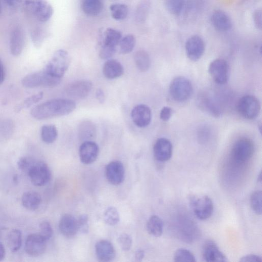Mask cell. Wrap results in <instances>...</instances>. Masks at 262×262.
<instances>
[{
    "label": "cell",
    "instance_id": "cell-1",
    "mask_svg": "<svg viewBox=\"0 0 262 262\" xmlns=\"http://www.w3.org/2000/svg\"><path fill=\"white\" fill-rule=\"evenodd\" d=\"M76 108L75 103L70 99H55L44 102L34 107L31 116L37 120H43L68 115Z\"/></svg>",
    "mask_w": 262,
    "mask_h": 262
},
{
    "label": "cell",
    "instance_id": "cell-2",
    "mask_svg": "<svg viewBox=\"0 0 262 262\" xmlns=\"http://www.w3.org/2000/svg\"><path fill=\"white\" fill-rule=\"evenodd\" d=\"M25 172L27 173L31 183L36 186L45 185L51 178V172L47 164L31 157Z\"/></svg>",
    "mask_w": 262,
    "mask_h": 262
},
{
    "label": "cell",
    "instance_id": "cell-3",
    "mask_svg": "<svg viewBox=\"0 0 262 262\" xmlns=\"http://www.w3.org/2000/svg\"><path fill=\"white\" fill-rule=\"evenodd\" d=\"M254 145L250 139L243 137L234 143L231 151V158L233 162L242 165L249 161L253 155Z\"/></svg>",
    "mask_w": 262,
    "mask_h": 262
},
{
    "label": "cell",
    "instance_id": "cell-4",
    "mask_svg": "<svg viewBox=\"0 0 262 262\" xmlns=\"http://www.w3.org/2000/svg\"><path fill=\"white\" fill-rule=\"evenodd\" d=\"M25 11L41 23L48 21L53 13L52 6L46 0H24Z\"/></svg>",
    "mask_w": 262,
    "mask_h": 262
},
{
    "label": "cell",
    "instance_id": "cell-5",
    "mask_svg": "<svg viewBox=\"0 0 262 262\" xmlns=\"http://www.w3.org/2000/svg\"><path fill=\"white\" fill-rule=\"evenodd\" d=\"M71 59L64 50L56 51L46 64L44 70L53 76L61 78L68 70Z\"/></svg>",
    "mask_w": 262,
    "mask_h": 262
},
{
    "label": "cell",
    "instance_id": "cell-6",
    "mask_svg": "<svg viewBox=\"0 0 262 262\" xmlns=\"http://www.w3.org/2000/svg\"><path fill=\"white\" fill-rule=\"evenodd\" d=\"M61 79L43 70L27 75L22 79L21 83L27 88L54 87L59 84Z\"/></svg>",
    "mask_w": 262,
    "mask_h": 262
},
{
    "label": "cell",
    "instance_id": "cell-7",
    "mask_svg": "<svg viewBox=\"0 0 262 262\" xmlns=\"http://www.w3.org/2000/svg\"><path fill=\"white\" fill-rule=\"evenodd\" d=\"M169 93L174 100L183 102L191 97L193 93V86L187 78L182 76L177 77L170 83Z\"/></svg>",
    "mask_w": 262,
    "mask_h": 262
},
{
    "label": "cell",
    "instance_id": "cell-8",
    "mask_svg": "<svg viewBox=\"0 0 262 262\" xmlns=\"http://www.w3.org/2000/svg\"><path fill=\"white\" fill-rule=\"evenodd\" d=\"M190 205L194 214L199 220H205L212 214L213 204L211 199L207 195L191 196Z\"/></svg>",
    "mask_w": 262,
    "mask_h": 262
},
{
    "label": "cell",
    "instance_id": "cell-9",
    "mask_svg": "<svg viewBox=\"0 0 262 262\" xmlns=\"http://www.w3.org/2000/svg\"><path fill=\"white\" fill-rule=\"evenodd\" d=\"M237 110L243 118L251 120L257 117L260 110L258 99L252 95H245L240 98L237 104Z\"/></svg>",
    "mask_w": 262,
    "mask_h": 262
},
{
    "label": "cell",
    "instance_id": "cell-10",
    "mask_svg": "<svg viewBox=\"0 0 262 262\" xmlns=\"http://www.w3.org/2000/svg\"><path fill=\"white\" fill-rule=\"evenodd\" d=\"M208 72L213 80L219 84H224L228 80L229 65L224 59L213 60L209 64Z\"/></svg>",
    "mask_w": 262,
    "mask_h": 262
},
{
    "label": "cell",
    "instance_id": "cell-11",
    "mask_svg": "<svg viewBox=\"0 0 262 262\" xmlns=\"http://www.w3.org/2000/svg\"><path fill=\"white\" fill-rule=\"evenodd\" d=\"M205 49L204 40L198 35H192L186 41V53L188 58L192 61L199 60L204 54Z\"/></svg>",
    "mask_w": 262,
    "mask_h": 262
},
{
    "label": "cell",
    "instance_id": "cell-12",
    "mask_svg": "<svg viewBox=\"0 0 262 262\" xmlns=\"http://www.w3.org/2000/svg\"><path fill=\"white\" fill-rule=\"evenodd\" d=\"M47 241L39 233L31 234L28 236L25 242L26 253L33 257L42 254L47 247Z\"/></svg>",
    "mask_w": 262,
    "mask_h": 262
},
{
    "label": "cell",
    "instance_id": "cell-13",
    "mask_svg": "<svg viewBox=\"0 0 262 262\" xmlns=\"http://www.w3.org/2000/svg\"><path fill=\"white\" fill-rule=\"evenodd\" d=\"M92 89V83L87 80H79L69 83L66 87V93L76 99L87 97Z\"/></svg>",
    "mask_w": 262,
    "mask_h": 262
},
{
    "label": "cell",
    "instance_id": "cell-14",
    "mask_svg": "<svg viewBox=\"0 0 262 262\" xmlns=\"http://www.w3.org/2000/svg\"><path fill=\"white\" fill-rule=\"evenodd\" d=\"M125 170L123 164L119 161L109 163L105 168V175L108 181L114 185L121 184L124 179Z\"/></svg>",
    "mask_w": 262,
    "mask_h": 262
},
{
    "label": "cell",
    "instance_id": "cell-15",
    "mask_svg": "<svg viewBox=\"0 0 262 262\" xmlns=\"http://www.w3.org/2000/svg\"><path fill=\"white\" fill-rule=\"evenodd\" d=\"M98 145L92 141H84L79 149L80 161L85 164H90L96 161L99 154Z\"/></svg>",
    "mask_w": 262,
    "mask_h": 262
},
{
    "label": "cell",
    "instance_id": "cell-16",
    "mask_svg": "<svg viewBox=\"0 0 262 262\" xmlns=\"http://www.w3.org/2000/svg\"><path fill=\"white\" fill-rule=\"evenodd\" d=\"M131 117L136 126L139 127H145L150 123L151 112L150 108L146 105L139 104L132 110Z\"/></svg>",
    "mask_w": 262,
    "mask_h": 262
},
{
    "label": "cell",
    "instance_id": "cell-17",
    "mask_svg": "<svg viewBox=\"0 0 262 262\" xmlns=\"http://www.w3.org/2000/svg\"><path fill=\"white\" fill-rule=\"evenodd\" d=\"M25 45V34L20 26L14 27L10 33L9 39L10 51L14 56H19L22 52Z\"/></svg>",
    "mask_w": 262,
    "mask_h": 262
},
{
    "label": "cell",
    "instance_id": "cell-18",
    "mask_svg": "<svg viewBox=\"0 0 262 262\" xmlns=\"http://www.w3.org/2000/svg\"><path fill=\"white\" fill-rule=\"evenodd\" d=\"M155 159L161 162L169 160L172 153V146L170 141L165 138L158 139L155 142L154 148Z\"/></svg>",
    "mask_w": 262,
    "mask_h": 262
},
{
    "label": "cell",
    "instance_id": "cell-19",
    "mask_svg": "<svg viewBox=\"0 0 262 262\" xmlns=\"http://www.w3.org/2000/svg\"><path fill=\"white\" fill-rule=\"evenodd\" d=\"M202 253L204 259L207 262H225L228 260L216 244L211 241H208L204 243Z\"/></svg>",
    "mask_w": 262,
    "mask_h": 262
},
{
    "label": "cell",
    "instance_id": "cell-20",
    "mask_svg": "<svg viewBox=\"0 0 262 262\" xmlns=\"http://www.w3.org/2000/svg\"><path fill=\"white\" fill-rule=\"evenodd\" d=\"M210 21L214 28L221 32H227L232 27L230 17L222 10L214 11L211 16Z\"/></svg>",
    "mask_w": 262,
    "mask_h": 262
},
{
    "label": "cell",
    "instance_id": "cell-21",
    "mask_svg": "<svg viewBox=\"0 0 262 262\" xmlns=\"http://www.w3.org/2000/svg\"><path fill=\"white\" fill-rule=\"evenodd\" d=\"M58 227L60 233L68 238L74 236L78 231L77 220L70 214H65L61 216Z\"/></svg>",
    "mask_w": 262,
    "mask_h": 262
},
{
    "label": "cell",
    "instance_id": "cell-22",
    "mask_svg": "<svg viewBox=\"0 0 262 262\" xmlns=\"http://www.w3.org/2000/svg\"><path fill=\"white\" fill-rule=\"evenodd\" d=\"M95 252L98 260L102 262L113 260L116 252L113 244L107 240H101L95 245Z\"/></svg>",
    "mask_w": 262,
    "mask_h": 262
},
{
    "label": "cell",
    "instance_id": "cell-23",
    "mask_svg": "<svg viewBox=\"0 0 262 262\" xmlns=\"http://www.w3.org/2000/svg\"><path fill=\"white\" fill-rule=\"evenodd\" d=\"M198 101L201 108L212 116L219 117L221 116L222 111L220 106L211 96L207 94H201Z\"/></svg>",
    "mask_w": 262,
    "mask_h": 262
},
{
    "label": "cell",
    "instance_id": "cell-24",
    "mask_svg": "<svg viewBox=\"0 0 262 262\" xmlns=\"http://www.w3.org/2000/svg\"><path fill=\"white\" fill-rule=\"evenodd\" d=\"M102 72L106 78L113 79L121 76L124 73V69L118 61L108 59L103 64Z\"/></svg>",
    "mask_w": 262,
    "mask_h": 262
},
{
    "label": "cell",
    "instance_id": "cell-25",
    "mask_svg": "<svg viewBox=\"0 0 262 262\" xmlns=\"http://www.w3.org/2000/svg\"><path fill=\"white\" fill-rule=\"evenodd\" d=\"M22 204L25 208L30 210L37 209L41 202L40 194L35 191L24 192L21 197Z\"/></svg>",
    "mask_w": 262,
    "mask_h": 262
},
{
    "label": "cell",
    "instance_id": "cell-26",
    "mask_svg": "<svg viewBox=\"0 0 262 262\" xmlns=\"http://www.w3.org/2000/svg\"><path fill=\"white\" fill-rule=\"evenodd\" d=\"M78 134L81 140L90 141L96 135V128L93 122L89 120L83 121L79 125Z\"/></svg>",
    "mask_w": 262,
    "mask_h": 262
},
{
    "label": "cell",
    "instance_id": "cell-27",
    "mask_svg": "<svg viewBox=\"0 0 262 262\" xmlns=\"http://www.w3.org/2000/svg\"><path fill=\"white\" fill-rule=\"evenodd\" d=\"M83 12L89 16L100 14L103 8V0H82L81 4Z\"/></svg>",
    "mask_w": 262,
    "mask_h": 262
},
{
    "label": "cell",
    "instance_id": "cell-28",
    "mask_svg": "<svg viewBox=\"0 0 262 262\" xmlns=\"http://www.w3.org/2000/svg\"><path fill=\"white\" fill-rule=\"evenodd\" d=\"M146 228L150 235L155 237H160L163 233V221L158 216L151 215L147 222Z\"/></svg>",
    "mask_w": 262,
    "mask_h": 262
},
{
    "label": "cell",
    "instance_id": "cell-29",
    "mask_svg": "<svg viewBox=\"0 0 262 262\" xmlns=\"http://www.w3.org/2000/svg\"><path fill=\"white\" fill-rule=\"evenodd\" d=\"M134 61L137 68L142 72H146L150 66V59L147 52L139 50L134 55Z\"/></svg>",
    "mask_w": 262,
    "mask_h": 262
},
{
    "label": "cell",
    "instance_id": "cell-30",
    "mask_svg": "<svg viewBox=\"0 0 262 262\" xmlns=\"http://www.w3.org/2000/svg\"><path fill=\"white\" fill-rule=\"evenodd\" d=\"M121 38L122 35L120 31L113 28H108L104 32L102 45L116 48Z\"/></svg>",
    "mask_w": 262,
    "mask_h": 262
},
{
    "label": "cell",
    "instance_id": "cell-31",
    "mask_svg": "<svg viewBox=\"0 0 262 262\" xmlns=\"http://www.w3.org/2000/svg\"><path fill=\"white\" fill-rule=\"evenodd\" d=\"M22 243L21 231L17 229H12L7 237L8 246L12 252L17 251L20 248Z\"/></svg>",
    "mask_w": 262,
    "mask_h": 262
},
{
    "label": "cell",
    "instance_id": "cell-32",
    "mask_svg": "<svg viewBox=\"0 0 262 262\" xmlns=\"http://www.w3.org/2000/svg\"><path fill=\"white\" fill-rule=\"evenodd\" d=\"M40 135L42 140L45 143L50 144L54 142L57 139V129L54 125H45L41 127Z\"/></svg>",
    "mask_w": 262,
    "mask_h": 262
},
{
    "label": "cell",
    "instance_id": "cell-33",
    "mask_svg": "<svg viewBox=\"0 0 262 262\" xmlns=\"http://www.w3.org/2000/svg\"><path fill=\"white\" fill-rule=\"evenodd\" d=\"M110 9L112 17L117 20H123L128 15V7L123 4H112L110 6Z\"/></svg>",
    "mask_w": 262,
    "mask_h": 262
},
{
    "label": "cell",
    "instance_id": "cell-34",
    "mask_svg": "<svg viewBox=\"0 0 262 262\" xmlns=\"http://www.w3.org/2000/svg\"><path fill=\"white\" fill-rule=\"evenodd\" d=\"M165 7L171 14L179 15L183 11L185 0H164Z\"/></svg>",
    "mask_w": 262,
    "mask_h": 262
},
{
    "label": "cell",
    "instance_id": "cell-35",
    "mask_svg": "<svg viewBox=\"0 0 262 262\" xmlns=\"http://www.w3.org/2000/svg\"><path fill=\"white\" fill-rule=\"evenodd\" d=\"M136 42L135 36L132 34L122 38L119 43L120 53L125 54L131 52L135 47Z\"/></svg>",
    "mask_w": 262,
    "mask_h": 262
},
{
    "label": "cell",
    "instance_id": "cell-36",
    "mask_svg": "<svg viewBox=\"0 0 262 262\" xmlns=\"http://www.w3.org/2000/svg\"><path fill=\"white\" fill-rule=\"evenodd\" d=\"M104 221L110 226L117 225L120 221L119 214L118 210L114 207L107 208L104 213Z\"/></svg>",
    "mask_w": 262,
    "mask_h": 262
},
{
    "label": "cell",
    "instance_id": "cell-37",
    "mask_svg": "<svg viewBox=\"0 0 262 262\" xmlns=\"http://www.w3.org/2000/svg\"><path fill=\"white\" fill-rule=\"evenodd\" d=\"M175 261L194 262L196 261L194 255L188 250L184 248L178 249L174 254Z\"/></svg>",
    "mask_w": 262,
    "mask_h": 262
},
{
    "label": "cell",
    "instance_id": "cell-38",
    "mask_svg": "<svg viewBox=\"0 0 262 262\" xmlns=\"http://www.w3.org/2000/svg\"><path fill=\"white\" fill-rule=\"evenodd\" d=\"M43 95L42 92H39L28 97L21 104L17 106L15 108V112H18L23 109L28 108L33 104L37 103L42 98Z\"/></svg>",
    "mask_w": 262,
    "mask_h": 262
},
{
    "label": "cell",
    "instance_id": "cell-39",
    "mask_svg": "<svg viewBox=\"0 0 262 262\" xmlns=\"http://www.w3.org/2000/svg\"><path fill=\"white\" fill-rule=\"evenodd\" d=\"M262 193L261 190L253 192L250 198V203L253 210L257 214H261Z\"/></svg>",
    "mask_w": 262,
    "mask_h": 262
},
{
    "label": "cell",
    "instance_id": "cell-40",
    "mask_svg": "<svg viewBox=\"0 0 262 262\" xmlns=\"http://www.w3.org/2000/svg\"><path fill=\"white\" fill-rule=\"evenodd\" d=\"M30 35L34 46L36 48L40 47L45 37L43 30L40 27L34 28L31 31Z\"/></svg>",
    "mask_w": 262,
    "mask_h": 262
},
{
    "label": "cell",
    "instance_id": "cell-41",
    "mask_svg": "<svg viewBox=\"0 0 262 262\" xmlns=\"http://www.w3.org/2000/svg\"><path fill=\"white\" fill-rule=\"evenodd\" d=\"M149 4L146 1L141 3L137 8L136 17L139 21L145 20L149 8Z\"/></svg>",
    "mask_w": 262,
    "mask_h": 262
},
{
    "label": "cell",
    "instance_id": "cell-42",
    "mask_svg": "<svg viewBox=\"0 0 262 262\" xmlns=\"http://www.w3.org/2000/svg\"><path fill=\"white\" fill-rule=\"evenodd\" d=\"M118 243L121 249L125 251L130 250L132 245V237L127 233L120 234L118 238Z\"/></svg>",
    "mask_w": 262,
    "mask_h": 262
},
{
    "label": "cell",
    "instance_id": "cell-43",
    "mask_svg": "<svg viewBox=\"0 0 262 262\" xmlns=\"http://www.w3.org/2000/svg\"><path fill=\"white\" fill-rule=\"evenodd\" d=\"M39 234L47 241L52 236L53 231L52 227L47 221H43L39 225Z\"/></svg>",
    "mask_w": 262,
    "mask_h": 262
},
{
    "label": "cell",
    "instance_id": "cell-44",
    "mask_svg": "<svg viewBox=\"0 0 262 262\" xmlns=\"http://www.w3.org/2000/svg\"><path fill=\"white\" fill-rule=\"evenodd\" d=\"M77 220L78 231L84 234L88 233L89 229L88 216L83 214Z\"/></svg>",
    "mask_w": 262,
    "mask_h": 262
},
{
    "label": "cell",
    "instance_id": "cell-45",
    "mask_svg": "<svg viewBox=\"0 0 262 262\" xmlns=\"http://www.w3.org/2000/svg\"><path fill=\"white\" fill-rule=\"evenodd\" d=\"M116 51V47L102 45L99 51V56L103 59H108L115 54Z\"/></svg>",
    "mask_w": 262,
    "mask_h": 262
},
{
    "label": "cell",
    "instance_id": "cell-46",
    "mask_svg": "<svg viewBox=\"0 0 262 262\" xmlns=\"http://www.w3.org/2000/svg\"><path fill=\"white\" fill-rule=\"evenodd\" d=\"M13 129V124L12 121L6 120L1 125V134L4 137H9L11 135Z\"/></svg>",
    "mask_w": 262,
    "mask_h": 262
},
{
    "label": "cell",
    "instance_id": "cell-47",
    "mask_svg": "<svg viewBox=\"0 0 262 262\" xmlns=\"http://www.w3.org/2000/svg\"><path fill=\"white\" fill-rule=\"evenodd\" d=\"M261 10L260 9H257L253 12L252 17L254 24L256 28L259 30H261Z\"/></svg>",
    "mask_w": 262,
    "mask_h": 262
},
{
    "label": "cell",
    "instance_id": "cell-48",
    "mask_svg": "<svg viewBox=\"0 0 262 262\" xmlns=\"http://www.w3.org/2000/svg\"><path fill=\"white\" fill-rule=\"evenodd\" d=\"M172 113V109L170 107L164 106L160 111V118L162 120L167 121L170 118Z\"/></svg>",
    "mask_w": 262,
    "mask_h": 262
},
{
    "label": "cell",
    "instance_id": "cell-49",
    "mask_svg": "<svg viewBox=\"0 0 262 262\" xmlns=\"http://www.w3.org/2000/svg\"><path fill=\"white\" fill-rule=\"evenodd\" d=\"M260 256L255 254H249L241 257L240 261L242 262H258L261 261Z\"/></svg>",
    "mask_w": 262,
    "mask_h": 262
},
{
    "label": "cell",
    "instance_id": "cell-50",
    "mask_svg": "<svg viewBox=\"0 0 262 262\" xmlns=\"http://www.w3.org/2000/svg\"><path fill=\"white\" fill-rule=\"evenodd\" d=\"M5 4L10 8H17L23 0H3Z\"/></svg>",
    "mask_w": 262,
    "mask_h": 262
},
{
    "label": "cell",
    "instance_id": "cell-51",
    "mask_svg": "<svg viewBox=\"0 0 262 262\" xmlns=\"http://www.w3.org/2000/svg\"><path fill=\"white\" fill-rule=\"evenodd\" d=\"M96 97L100 103H102L105 100V95L101 89H98L96 92Z\"/></svg>",
    "mask_w": 262,
    "mask_h": 262
},
{
    "label": "cell",
    "instance_id": "cell-52",
    "mask_svg": "<svg viewBox=\"0 0 262 262\" xmlns=\"http://www.w3.org/2000/svg\"><path fill=\"white\" fill-rule=\"evenodd\" d=\"M208 128L206 127H203L199 131V133L201 136V138L202 140L205 139V136L206 137V138H208V136L210 135V131L208 130Z\"/></svg>",
    "mask_w": 262,
    "mask_h": 262
},
{
    "label": "cell",
    "instance_id": "cell-53",
    "mask_svg": "<svg viewBox=\"0 0 262 262\" xmlns=\"http://www.w3.org/2000/svg\"><path fill=\"white\" fill-rule=\"evenodd\" d=\"M144 257V252L142 250H137L135 255L136 260L137 261H141L142 260Z\"/></svg>",
    "mask_w": 262,
    "mask_h": 262
},
{
    "label": "cell",
    "instance_id": "cell-54",
    "mask_svg": "<svg viewBox=\"0 0 262 262\" xmlns=\"http://www.w3.org/2000/svg\"><path fill=\"white\" fill-rule=\"evenodd\" d=\"M5 70L3 64L0 59V84H1L5 79Z\"/></svg>",
    "mask_w": 262,
    "mask_h": 262
},
{
    "label": "cell",
    "instance_id": "cell-55",
    "mask_svg": "<svg viewBox=\"0 0 262 262\" xmlns=\"http://www.w3.org/2000/svg\"><path fill=\"white\" fill-rule=\"evenodd\" d=\"M5 250L3 245L0 243V261L3 260L5 257Z\"/></svg>",
    "mask_w": 262,
    "mask_h": 262
},
{
    "label": "cell",
    "instance_id": "cell-56",
    "mask_svg": "<svg viewBox=\"0 0 262 262\" xmlns=\"http://www.w3.org/2000/svg\"><path fill=\"white\" fill-rule=\"evenodd\" d=\"M257 181H258V182H259V183L261 182V171L259 172V174L258 175Z\"/></svg>",
    "mask_w": 262,
    "mask_h": 262
},
{
    "label": "cell",
    "instance_id": "cell-57",
    "mask_svg": "<svg viewBox=\"0 0 262 262\" xmlns=\"http://www.w3.org/2000/svg\"><path fill=\"white\" fill-rule=\"evenodd\" d=\"M1 11H2V5H1V0H0V13H1Z\"/></svg>",
    "mask_w": 262,
    "mask_h": 262
}]
</instances>
